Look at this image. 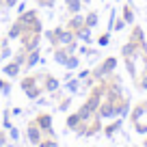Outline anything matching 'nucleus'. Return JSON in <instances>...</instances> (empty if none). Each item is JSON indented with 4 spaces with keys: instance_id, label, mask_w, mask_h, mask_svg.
I'll return each mask as SVG.
<instances>
[{
    "instance_id": "obj_1",
    "label": "nucleus",
    "mask_w": 147,
    "mask_h": 147,
    "mask_svg": "<svg viewBox=\"0 0 147 147\" xmlns=\"http://www.w3.org/2000/svg\"><path fill=\"white\" fill-rule=\"evenodd\" d=\"M115 67H117V59L108 56V59H106L104 63L100 65V67H95V69H93V78H95V80L104 78V76H108V74H113V71H115Z\"/></svg>"
},
{
    "instance_id": "obj_2",
    "label": "nucleus",
    "mask_w": 147,
    "mask_h": 147,
    "mask_svg": "<svg viewBox=\"0 0 147 147\" xmlns=\"http://www.w3.org/2000/svg\"><path fill=\"white\" fill-rule=\"evenodd\" d=\"M32 121H35V123L41 128L43 134H48V136H54V128H52V115H48V113H41V115H37Z\"/></svg>"
},
{
    "instance_id": "obj_3",
    "label": "nucleus",
    "mask_w": 147,
    "mask_h": 147,
    "mask_svg": "<svg viewBox=\"0 0 147 147\" xmlns=\"http://www.w3.org/2000/svg\"><path fill=\"white\" fill-rule=\"evenodd\" d=\"M26 138H28V143L30 145H39L41 143V138H43V132H41V128L32 121V123H28V128H26Z\"/></svg>"
},
{
    "instance_id": "obj_4",
    "label": "nucleus",
    "mask_w": 147,
    "mask_h": 147,
    "mask_svg": "<svg viewBox=\"0 0 147 147\" xmlns=\"http://www.w3.org/2000/svg\"><path fill=\"white\" fill-rule=\"evenodd\" d=\"M59 89H61V82L54 78V76L48 74L46 78H43V91H46V93H56Z\"/></svg>"
},
{
    "instance_id": "obj_5",
    "label": "nucleus",
    "mask_w": 147,
    "mask_h": 147,
    "mask_svg": "<svg viewBox=\"0 0 147 147\" xmlns=\"http://www.w3.org/2000/svg\"><path fill=\"white\" fill-rule=\"evenodd\" d=\"M97 115H100V117H115V115H117L115 104H113V102H104V104H100Z\"/></svg>"
},
{
    "instance_id": "obj_6",
    "label": "nucleus",
    "mask_w": 147,
    "mask_h": 147,
    "mask_svg": "<svg viewBox=\"0 0 147 147\" xmlns=\"http://www.w3.org/2000/svg\"><path fill=\"white\" fill-rule=\"evenodd\" d=\"M32 20H37V9H30V11H24V13H20L18 15V22L22 24V26H26V24H30Z\"/></svg>"
},
{
    "instance_id": "obj_7",
    "label": "nucleus",
    "mask_w": 147,
    "mask_h": 147,
    "mask_svg": "<svg viewBox=\"0 0 147 147\" xmlns=\"http://www.w3.org/2000/svg\"><path fill=\"white\" fill-rule=\"evenodd\" d=\"M41 61V54H39V48L37 50H30V52H26V69H30V67H35L37 63Z\"/></svg>"
},
{
    "instance_id": "obj_8",
    "label": "nucleus",
    "mask_w": 147,
    "mask_h": 147,
    "mask_svg": "<svg viewBox=\"0 0 147 147\" xmlns=\"http://www.w3.org/2000/svg\"><path fill=\"white\" fill-rule=\"evenodd\" d=\"M82 26H84V15H82V13H74V18L69 20L67 28H71V30L76 32L78 28H82Z\"/></svg>"
},
{
    "instance_id": "obj_9",
    "label": "nucleus",
    "mask_w": 147,
    "mask_h": 147,
    "mask_svg": "<svg viewBox=\"0 0 147 147\" xmlns=\"http://www.w3.org/2000/svg\"><path fill=\"white\" fill-rule=\"evenodd\" d=\"M65 9L69 11V13H80V9H82V0H65Z\"/></svg>"
},
{
    "instance_id": "obj_10",
    "label": "nucleus",
    "mask_w": 147,
    "mask_h": 147,
    "mask_svg": "<svg viewBox=\"0 0 147 147\" xmlns=\"http://www.w3.org/2000/svg\"><path fill=\"white\" fill-rule=\"evenodd\" d=\"M20 69H22V67H20V65L13 61V63H7L2 71H5V76H9V78H15V76L20 74Z\"/></svg>"
},
{
    "instance_id": "obj_11",
    "label": "nucleus",
    "mask_w": 147,
    "mask_h": 147,
    "mask_svg": "<svg viewBox=\"0 0 147 147\" xmlns=\"http://www.w3.org/2000/svg\"><path fill=\"white\" fill-rule=\"evenodd\" d=\"M22 35H24V26L18 22V20H15V24L9 28V39H20Z\"/></svg>"
},
{
    "instance_id": "obj_12",
    "label": "nucleus",
    "mask_w": 147,
    "mask_h": 147,
    "mask_svg": "<svg viewBox=\"0 0 147 147\" xmlns=\"http://www.w3.org/2000/svg\"><path fill=\"white\" fill-rule=\"evenodd\" d=\"M80 123H82V117H80V113H71V115L67 117V128H69V130H76Z\"/></svg>"
},
{
    "instance_id": "obj_13",
    "label": "nucleus",
    "mask_w": 147,
    "mask_h": 147,
    "mask_svg": "<svg viewBox=\"0 0 147 147\" xmlns=\"http://www.w3.org/2000/svg\"><path fill=\"white\" fill-rule=\"evenodd\" d=\"M76 37H78L82 43H89V41H91V28H89V26L78 28V30H76Z\"/></svg>"
},
{
    "instance_id": "obj_14",
    "label": "nucleus",
    "mask_w": 147,
    "mask_h": 147,
    "mask_svg": "<svg viewBox=\"0 0 147 147\" xmlns=\"http://www.w3.org/2000/svg\"><path fill=\"white\" fill-rule=\"evenodd\" d=\"M63 67H65V69H69V71H74L76 67H80V59H78V56H74V54H69L67 59H65Z\"/></svg>"
},
{
    "instance_id": "obj_15",
    "label": "nucleus",
    "mask_w": 147,
    "mask_h": 147,
    "mask_svg": "<svg viewBox=\"0 0 147 147\" xmlns=\"http://www.w3.org/2000/svg\"><path fill=\"white\" fill-rule=\"evenodd\" d=\"M97 20H100L97 11H91V13H87V15H84V26H89V28H95V26H97Z\"/></svg>"
},
{
    "instance_id": "obj_16",
    "label": "nucleus",
    "mask_w": 147,
    "mask_h": 147,
    "mask_svg": "<svg viewBox=\"0 0 147 147\" xmlns=\"http://www.w3.org/2000/svg\"><path fill=\"white\" fill-rule=\"evenodd\" d=\"M37 82H39V76H26V78H22V82H20V84H22L24 91H28V89H32Z\"/></svg>"
},
{
    "instance_id": "obj_17",
    "label": "nucleus",
    "mask_w": 147,
    "mask_h": 147,
    "mask_svg": "<svg viewBox=\"0 0 147 147\" xmlns=\"http://www.w3.org/2000/svg\"><path fill=\"white\" fill-rule=\"evenodd\" d=\"M67 56H69V54H67V50H65L63 46H56V50H54V61H56V63H59V65H63Z\"/></svg>"
},
{
    "instance_id": "obj_18",
    "label": "nucleus",
    "mask_w": 147,
    "mask_h": 147,
    "mask_svg": "<svg viewBox=\"0 0 147 147\" xmlns=\"http://www.w3.org/2000/svg\"><path fill=\"white\" fill-rule=\"evenodd\" d=\"M63 87H65V91L76 93V91L80 89V80H78V78H76V80H71V78H69V80H65V84H63Z\"/></svg>"
},
{
    "instance_id": "obj_19",
    "label": "nucleus",
    "mask_w": 147,
    "mask_h": 147,
    "mask_svg": "<svg viewBox=\"0 0 147 147\" xmlns=\"http://www.w3.org/2000/svg\"><path fill=\"white\" fill-rule=\"evenodd\" d=\"M24 93H26V97H28L30 102H35L37 97H39V95L43 93V89H41V87H37V84H35L32 89H28V91H24Z\"/></svg>"
},
{
    "instance_id": "obj_20",
    "label": "nucleus",
    "mask_w": 147,
    "mask_h": 147,
    "mask_svg": "<svg viewBox=\"0 0 147 147\" xmlns=\"http://www.w3.org/2000/svg\"><path fill=\"white\" fill-rule=\"evenodd\" d=\"M35 147H59V143L54 141V136H50V138L43 136V138H41V143H39V145H35Z\"/></svg>"
},
{
    "instance_id": "obj_21",
    "label": "nucleus",
    "mask_w": 147,
    "mask_h": 147,
    "mask_svg": "<svg viewBox=\"0 0 147 147\" xmlns=\"http://www.w3.org/2000/svg\"><path fill=\"white\" fill-rule=\"evenodd\" d=\"M119 128H121V121H115V123H110L108 128L104 130V132H106V136H113V134H115V132H117Z\"/></svg>"
},
{
    "instance_id": "obj_22",
    "label": "nucleus",
    "mask_w": 147,
    "mask_h": 147,
    "mask_svg": "<svg viewBox=\"0 0 147 147\" xmlns=\"http://www.w3.org/2000/svg\"><path fill=\"white\" fill-rule=\"evenodd\" d=\"M121 52H123V56H134L136 54V48H134V43H125Z\"/></svg>"
},
{
    "instance_id": "obj_23",
    "label": "nucleus",
    "mask_w": 147,
    "mask_h": 147,
    "mask_svg": "<svg viewBox=\"0 0 147 147\" xmlns=\"http://www.w3.org/2000/svg\"><path fill=\"white\" fill-rule=\"evenodd\" d=\"M43 37H46L52 46H56V28H54V30H46V32H43Z\"/></svg>"
},
{
    "instance_id": "obj_24",
    "label": "nucleus",
    "mask_w": 147,
    "mask_h": 147,
    "mask_svg": "<svg viewBox=\"0 0 147 147\" xmlns=\"http://www.w3.org/2000/svg\"><path fill=\"white\" fill-rule=\"evenodd\" d=\"M13 61H15V63L20 65V67H22V65H26V52H24V50H22V52H18Z\"/></svg>"
},
{
    "instance_id": "obj_25",
    "label": "nucleus",
    "mask_w": 147,
    "mask_h": 147,
    "mask_svg": "<svg viewBox=\"0 0 147 147\" xmlns=\"http://www.w3.org/2000/svg\"><path fill=\"white\" fill-rule=\"evenodd\" d=\"M69 106H71V97H65V100L59 104V110H61V113H67Z\"/></svg>"
},
{
    "instance_id": "obj_26",
    "label": "nucleus",
    "mask_w": 147,
    "mask_h": 147,
    "mask_svg": "<svg viewBox=\"0 0 147 147\" xmlns=\"http://www.w3.org/2000/svg\"><path fill=\"white\" fill-rule=\"evenodd\" d=\"M11 110H5V115H2V125H5V130H9L11 128Z\"/></svg>"
},
{
    "instance_id": "obj_27",
    "label": "nucleus",
    "mask_w": 147,
    "mask_h": 147,
    "mask_svg": "<svg viewBox=\"0 0 147 147\" xmlns=\"http://www.w3.org/2000/svg\"><path fill=\"white\" fill-rule=\"evenodd\" d=\"M7 132H9V136L13 138V143H15V141H20V130L15 128V125H11V128L7 130Z\"/></svg>"
},
{
    "instance_id": "obj_28",
    "label": "nucleus",
    "mask_w": 147,
    "mask_h": 147,
    "mask_svg": "<svg viewBox=\"0 0 147 147\" xmlns=\"http://www.w3.org/2000/svg\"><path fill=\"white\" fill-rule=\"evenodd\" d=\"M108 41H110V32H104V35L97 39V43H100V48H104V46H108Z\"/></svg>"
},
{
    "instance_id": "obj_29",
    "label": "nucleus",
    "mask_w": 147,
    "mask_h": 147,
    "mask_svg": "<svg viewBox=\"0 0 147 147\" xmlns=\"http://www.w3.org/2000/svg\"><path fill=\"white\" fill-rule=\"evenodd\" d=\"M37 5H39V7H48V9H52V7L56 5V0H37Z\"/></svg>"
},
{
    "instance_id": "obj_30",
    "label": "nucleus",
    "mask_w": 147,
    "mask_h": 147,
    "mask_svg": "<svg viewBox=\"0 0 147 147\" xmlns=\"http://www.w3.org/2000/svg\"><path fill=\"white\" fill-rule=\"evenodd\" d=\"M65 50H67V54H74V52H76V48H78V43H76V39H74L71 43H67V46H63Z\"/></svg>"
},
{
    "instance_id": "obj_31",
    "label": "nucleus",
    "mask_w": 147,
    "mask_h": 147,
    "mask_svg": "<svg viewBox=\"0 0 147 147\" xmlns=\"http://www.w3.org/2000/svg\"><path fill=\"white\" fill-rule=\"evenodd\" d=\"M123 20H125V22H132V20H134V13H132V11H130V7H125V13H123Z\"/></svg>"
},
{
    "instance_id": "obj_32",
    "label": "nucleus",
    "mask_w": 147,
    "mask_h": 147,
    "mask_svg": "<svg viewBox=\"0 0 147 147\" xmlns=\"http://www.w3.org/2000/svg\"><path fill=\"white\" fill-rule=\"evenodd\" d=\"M35 104H37V106H48V97L39 95V97H37V100H35Z\"/></svg>"
},
{
    "instance_id": "obj_33",
    "label": "nucleus",
    "mask_w": 147,
    "mask_h": 147,
    "mask_svg": "<svg viewBox=\"0 0 147 147\" xmlns=\"http://www.w3.org/2000/svg\"><path fill=\"white\" fill-rule=\"evenodd\" d=\"M89 76H91V71H89V69H82V71L78 74V80H84V78H89Z\"/></svg>"
},
{
    "instance_id": "obj_34",
    "label": "nucleus",
    "mask_w": 147,
    "mask_h": 147,
    "mask_svg": "<svg viewBox=\"0 0 147 147\" xmlns=\"http://www.w3.org/2000/svg\"><path fill=\"white\" fill-rule=\"evenodd\" d=\"M7 145V134H5V130H0V147H5Z\"/></svg>"
},
{
    "instance_id": "obj_35",
    "label": "nucleus",
    "mask_w": 147,
    "mask_h": 147,
    "mask_svg": "<svg viewBox=\"0 0 147 147\" xmlns=\"http://www.w3.org/2000/svg\"><path fill=\"white\" fill-rule=\"evenodd\" d=\"M26 7H28V5H24V2H18V7H15V9H18V15L24 13V11H26Z\"/></svg>"
},
{
    "instance_id": "obj_36",
    "label": "nucleus",
    "mask_w": 147,
    "mask_h": 147,
    "mask_svg": "<svg viewBox=\"0 0 147 147\" xmlns=\"http://www.w3.org/2000/svg\"><path fill=\"white\" fill-rule=\"evenodd\" d=\"M5 7H9V9H13V7H18V0H5Z\"/></svg>"
},
{
    "instance_id": "obj_37",
    "label": "nucleus",
    "mask_w": 147,
    "mask_h": 147,
    "mask_svg": "<svg viewBox=\"0 0 147 147\" xmlns=\"http://www.w3.org/2000/svg\"><path fill=\"white\" fill-rule=\"evenodd\" d=\"M2 93H5V95H9V93H11V84H9V82H5V87H2Z\"/></svg>"
},
{
    "instance_id": "obj_38",
    "label": "nucleus",
    "mask_w": 147,
    "mask_h": 147,
    "mask_svg": "<svg viewBox=\"0 0 147 147\" xmlns=\"http://www.w3.org/2000/svg\"><path fill=\"white\" fill-rule=\"evenodd\" d=\"M123 24H125V20H117V24H113V26H117V30H121Z\"/></svg>"
},
{
    "instance_id": "obj_39",
    "label": "nucleus",
    "mask_w": 147,
    "mask_h": 147,
    "mask_svg": "<svg viewBox=\"0 0 147 147\" xmlns=\"http://www.w3.org/2000/svg\"><path fill=\"white\" fill-rule=\"evenodd\" d=\"M11 113H13V115H15V117H18V115H22V108H18V106H15V108H13V110H11Z\"/></svg>"
},
{
    "instance_id": "obj_40",
    "label": "nucleus",
    "mask_w": 147,
    "mask_h": 147,
    "mask_svg": "<svg viewBox=\"0 0 147 147\" xmlns=\"http://www.w3.org/2000/svg\"><path fill=\"white\" fill-rule=\"evenodd\" d=\"M2 87H5V80H2V78H0V89H2Z\"/></svg>"
},
{
    "instance_id": "obj_41",
    "label": "nucleus",
    "mask_w": 147,
    "mask_h": 147,
    "mask_svg": "<svg viewBox=\"0 0 147 147\" xmlns=\"http://www.w3.org/2000/svg\"><path fill=\"white\" fill-rule=\"evenodd\" d=\"M143 87H147V78H145V80H143Z\"/></svg>"
},
{
    "instance_id": "obj_42",
    "label": "nucleus",
    "mask_w": 147,
    "mask_h": 147,
    "mask_svg": "<svg viewBox=\"0 0 147 147\" xmlns=\"http://www.w3.org/2000/svg\"><path fill=\"white\" fill-rule=\"evenodd\" d=\"M2 5H5V0H0V9H2Z\"/></svg>"
},
{
    "instance_id": "obj_43",
    "label": "nucleus",
    "mask_w": 147,
    "mask_h": 147,
    "mask_svg": "<svg viewBox=\"0 0 147 147\" xmlns=\"http://www.w3.org/2000/svg\"><path fill=\"white\" fill-rule=\"evenodd\" d=\"M87 2H91V0H82V5H87Z\"/></svg>"
},
{
    "instance_id": "obj_44",
    "label": "nucleus",
    "mask_w": 147,
    "mask_h": 147,
    "mask_svg": "<svg viewBox=\"0 0 147 147\" xmlns=\"http://www.w3.org/2000/svg\"><path fill=\"white\" fill-rule=\"evenodd\" d=\"M5 147H15V145H5Z\"/></svg>"
},
{
    "instance_id": "obj_45",
    "label": "nucleus",
    "mask_w": 147,
    "mask_h": 147,
    "mask_svg": "<svg viewBox=\"0 0 147 147\" xmlns=\"http://www.w3.org/2000/svg\"><path fill=\"white\" fill-rule=\"evenodd\" d=\"M145 147H147V141H145Z\"/></svg>"
}]
</instances>
